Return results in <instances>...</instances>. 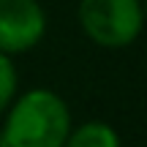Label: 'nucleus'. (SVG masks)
I'll return each mask as SVG.
<instances>
[{
	"label": "nucleus",
	"instance_id": "20e7f679",
	"mask_svg": "<svg viewBox=\"0 0 147 147\" xmlns=\"http://www.w3.org/2000/svg\"><path fill=\"white\" fill-rule=\"evenodd\" d=\"M63 147H123L120 144V134L104 120H87L82 125L68 131Z\"/></svg>",
	"mask_w": 147,
	"mask_h": 147
},
{
	"label": "nucleus",
	"instance_id": "f257e3e1",
	"mask_svg": "<svg viewBox=\"0 0 147 147\" xmlns=\"http://www.w3.org/2000/svg\"><path fill=\"white\" fill-rule=\"evenodd\" d=\"M5 115L0 144L3 147H63L71 131V109L60 93L33 87L14 95Z\"/></svg>",
	"mask_w": 147,
	"mask_h": 147
},
{
	"label": "nucleus",
	"instance_id": "7ed1b4c3",
	"mask_svg": "<svg viewBox=\"0 0 147 147\" xmlns=\"http://www.w3.org/2000/svg\"><path fill=\"white\" fill-rule=\"evenodd\" d=\"M47 36V11L38 0H0V52L25 55Z\"/></svg>",
	"mask_w": 147,
	"mask_h": 147
},
{
	"label": "nucleus",
	"instance_id": "423d86ee",
	"mask_svg": "<svg viewBox=\"0 0 147 147\" xmlns=\"http://www.w3.org/2000/svg\"><path fill=\"white\" fill-rule=\"evenodd\" d=\"M0 147H3V144H0Z\"/></svg>",
	"mask_w": 147,
	"mask_h": 147
},
{
	"label": "nucleus",
	"instance_id": "f03ea898",
	"mask_svg": "<svg viewBox=\"0 0 147 147\" xmlns=\"http://www.w3.org/2000/svg\"><path fill=\"white\" fill-rule=\"evenodd\" d=\"M76 19L82 33L104 49H125L144 25L142 0H79Z\"/></svg>",
	"mask_w": 147,
	"mask_h": 147
},
{
	"label": "nucleus",
	"instance_id": "39448f33",
	"mask_svg": "<svg viewBox=\"0 0 147 147\" xmlns=\"http://www.w3.org/2000/svg\"><path fill=\"white\" fill-rule=\"evenodd\" d=\"M16 90H19V74H16L14 57L0 52V112L14 101Z\"/></svg>",
	"mask_w": 147,
	"mask_h": 147
}]
</instances>
